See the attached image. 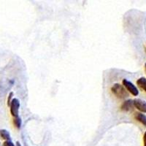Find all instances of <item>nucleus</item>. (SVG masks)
Instances as JSON below:
<instances>
[{
	"label": "nucleus",
	"mask_w": 146,
	"mask_h": 146,
	"mask_svg": "<svg viewBox=\"0 0 146 146\" xmlns=\"http://www.w3.org/2000/svg\"><path fill=\"white\" fill-rule=\"evenodd\" d=\"M0 137H1L2 139H5L6 141L11 139L10 132L6 129H0Z\"/></svg>",
	"instance_id": "nucleus-8"
},
{
	"label": "nucleus",
	"mask_w": 146,
	"mask_h": 146,
	"mask_svg": "<svg viewBox=\"0 0 146 146\" xmlns=\"http://www.w3.org/2000/svg\"><path fill=\"white\" fill-rule=\"evenodd\" d=\"M133 108H134V102H133L132 100H126L121 106V110L124 112L131 111Z\"/></svg>",
	"instance_id": "nucleus-5"
},
{
	"label": "nucleus",
	"mask_w": 146,
	"mask_h": 146,
	"mask_svg": "<svg viewBox=\"0 0 146 146\" xmlns=\"http://www.w3.org/2000/svg\"><path fill=\"white\" fill-rule=\"evenodd\" d=\"M143 143H144V146H146V131L143 135Z\"/></svg>",
	"instance_id": "nucleus-12"
},
{
	"label": "nucleus",
	"mask_w": 146,
	"mask_h": 146,
	"mask_svg": "<svg viewBox=\"0 0 146 146\" xmlns=\"http://www.w3.org/2000/svg\"><path fill=\"white\" fill-rule=\"evenodd\" d=\"M122 83H123V86H124V88L129 92H130L133 96H138V94H139V91H138L137 88L131 81L126 80V79H123V81H122Z\"/></svg>",
	"instance_id": "nucleus-2"
},
{
	"label": "nucleus",
	"mask_w": 146,
	"mask_h": 146,
	"mask_svg": "<svg viewBox=\"0 0 146 146\" xmlns=\"http://www.w3.org/2000/svg\"><path fill=\"white\" fill-rule=\"evenodd\" d=\"M16 146H21V143H19V142H17V143H16Z\"/></svg>",
	"instance_id": "nucleus-13"
},
{
	"label": "nucleus",
	"mask_w": 146,
	"mask_h": 146,
	"mask_svg": "<svg viewBox=\"0 0 146 146\" xmlns=\"http://www.w3.org/2000/svg\"><path fill=\"white\" fill-rule=\"evenodd\" d=\"M134 102V107L137 108L142 113H146V102L140 99H135L133 100Z\"/></svg>",
	"instance_id": "nucleus-4"
},
{
	"label": "nucleus",
	"mask_w": 146,
	"mask_h": 146,
	"mask_svg": "<svg viewBox=\"0 0 146 146\" xmlns=\"http://www.w3.org/2000/svg\"><path fill=\"white\" fill-rule=\"evenodd\" d=\"M111 91L113 94L119 99H125L129 96V93L124 86L119 83H115L112 86Z\"/></svg>",
	"instance_id": "nucleus-1"
},
{
	"label": "nucleus",
	"mask_w": 146,
	"mask_h": 146,
	"mask_svg": "<svg viewBox=\"0 0 146 146\" xmlns=\"http://www.w3.org/2000/svg\"><path fill=\"white\" fill-rule=\"evenodd\" d=\"M4 146H15L14 143L11 141V140H7L4 143Z\"/></svg>",
	"instance_id": "nucleus-11"
},
{
	"label": "nucleus",
	"mask_w": 146,
	"mask_h": 146,
	"mask_svg": "<svg viewBox=\"0 0 146 146\" xmlns=\"http://www.w3.org/2000/svg\"><path fill=\"white\" fill-rule=\"evenodd\" d=\"M145 71H146V63L145 64Z\"/></svg>",
	"instance_id": "nucleus-14"
},
{
	"label": "nucleus",
	"mask_w": 146,
	"mask_h": 146,
	"mask_svg": "<svg viewBox=\"0 0 146 146\" xmlns=\"http://www.w3.org/2000/svg\"><path fill=\"white\" fill-rule=\"evenodd\" d=\"M137 84L138 85V86L140 88L146 92V78L144 77L139 78L137 80Z\"/></svg>",
	"instance_id": "nucleus-7"
},
{
	"label": "nucleus",
	"mask_w": 146,
	"mask_h": 146,
	"mask_svg": "<svg viewBox=\"0 0 146 146\" xmlns=\"http://www.w3.org/2000/svg\"><path fill=\"white\" fill-rule=\"evenodd\" d=\"M135 118L137 121L146 126V115L141 113H136L135 114Z\"/></svg>",
	"instance_id": "nucleus-6"
},
{
	"label": "nucleus",
	"mask_w": 146,
	"mask_h": 146,
	"mask_svg": "<svg viewBox=\"0 0 146 146\" xmlns=\"http://www.w3.org/2000/svg\"><path fill=\"white\" fill-rule=\"evenodd\" d=\"M13 123H14V125H15V127L18 128V129H20V128L21 127V124H22L21 118L19 116L14 118Z\"/></svg>",
	"instance_id": "nucleus-9"
},
{
	"label": "nucleus",
	"mask_w": 146,
	"mask_h": 146,
	"mask_svg": "<svg viewBox=\"0 0 146 146\" xmlns=\"http://www.w3.org/2000/svg\"><path fill=\"white\" fill-rule=\"evenodd\" d=\"M10 113L15 118L18 116V113H19V108H20V101L17 98H14L12 100L10 105Z\"/></svg>",
	"instance_id": "nucleus-3"
},
{
	"label": "nucleus",
	"mask_w": 146,
	"mask_h": 146,
	"mask_svg": "<svg viewBox=\"0 0 146 146\" xmlns=\"http://www.w3.org/2000/svg\"><path fill=\"white\" fill-rule=\"evenodd\" d=\"M13 96V92H10L8 95V98H7V105H8V106H10Z\"/></svg>",
	"instance_id": "nucleus-10"
}]
</instances>
